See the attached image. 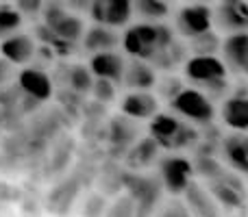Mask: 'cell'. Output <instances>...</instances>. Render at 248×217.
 I'll return each instance as SVG.
<instances>
[{
  "label": "cell",
  "mask_w": 248,
  "mask_h": 217,
  "mask_svg": "<svg viewBox=\"0 0 248 217\" xmlns=\"http://www.w3.org/2000/svg\"><path fill=\"white\" fill-rule=\"evenodd\" d=\"M174 33L172 29H168L166 24H159V22H141V24L128 26L124 30L122 37V46L135 59H144L150 61L159 50L168 46V43L174 42Z\"/></svg>",
  "instance_id": "1"
},
{
  "label": "cell",
  "mask_w": 248,
  "mask_h": 217,
  "mask_svg": "<svg viewBox=\"0 0 248 217\" xmlns=\"http://www.w3.org/2000/svg\"><path fill=\"white\" fill-rule=\"evenodd\" d=\"M170 107L181 115V117L189 119L196 124H211L216 117V109L214 102L207 98L205 91L201 89H187L185 87L174 100H170Z\"/></svg>",
  "instance_id": "5"
},
{
  "label": "cell",
  "mask_w": 248,
  "mask_h": 217,
  "mask_svg": "<svg viewBox=\"0 0 248 217\" xmlns=\"http://www.w3.org/2000/svg\"><path fill=\"white\" fill-rule=\"evenodd\" d=\"M174 26L181 37L194 39L214 29V9H209L205 2H187L176 11Z\"/></svg>",
  "instance_id": "4"
},
{
  "label": "cell",
  "mask_w": 248,
  "mask_h": 217,
  "mask_svg": "<svg viewBox=\"0 0 248 217\" xmlns=\"http://www.w3.org/2000/svg\"><path fill=\"white\" fill-rule=\"evenodd\" d=\"M168 2H172V0H168Z\"/></svg>",
  "instance_id": "40"
},
{
  "label": "cell",
  "mask_w": 248,
  "mask_h": 217,
  "mask_svg": "<svg viewBox=\"0 0 248 217\" xmlns=\"http://www.w3.org/2000/svg\"><path fill=\"white\" fill-rule=\"evenodd\" d=\"M159 148H161V145H159L153 137H144V139H140L137 144H133L131 150L126 152V165L131 167V170H144V167H148L150 163L157 159Z\"/></svg>",
  "instance_id": "21"
},
{
  "label": "cell",
  "mask_w": 248,
  "mask_h": 217,
  "mask_svg": "<svg viewBox=\"0 0 248 217\" xmlns=\"http://www.w3.org/2000/svg\"><path fill=\"white\" fill-rule=\"evenodd\" d=\"M157 217H194V215H192V211H189V206L185 204V202L170 200L161 209V213H159Z\"/></svg>",
  "instance_id": "34"
},
{
  "label": "cell",
  "mask_w": 248,
  "mask_h": 217,
  "mask_svg": "<svg viewBox=\"0 0 248 217\" xmlns=\"http://www.w3.org/2000/svg\"><path fill=\"white\" fill-rule=\"evenodd\" d=\"M16 7L24 17H39L44 9V0H16Z\"/></svg>",
  "instance_id": "35"
},
{
  "label": "cell",
  "mask_w": 248,
  "mask_h": 217,
  "mask_svg": "<svg viewBox=\"0 0 248 217\" xmlns=\"http://www.w3.org/2000/svg\"><path fill=\"white\" fill-rule=\"evenodd\" d=\"M90 17L96 24H107L113 29L126 26L133 17V0H94Z\"/></svg>",
  "instance_id": "9"
},
{
  "label": "cell",
  "mask_w": 248,
  "mask_h": 217,
  "mask_svg": "<svg viewBox=\"0 0 248 217\" xmlns=\"http://www.w3.org/2000/svg\"><path fill=\"white\" fill-rule=\"evenodd\" d=\"M35 50H37V43L26 33H13V35H9V37H4L2 43H0L2 57L16 65H24V63H29V61H33Z\"/></svg>",
  "instance_id": "12"
},
{
  "label": "cell",
  "mask_w": 248,
  "mask_h": 217,
  "mask_svg": "<svg viewBox=\"0 0 248 217\" xmlns=\"http://www.w3.org/2000/svg\"><path fill=\"white\" fill-rule=\"evenodd\" d=\"M105 217H137V206L131 196H120L111 206L107 209Z\"/></svg>",
  "instance_id": "32"
},
{
  "label": "cell",
  "mask_w": 248,
  "mask_h": 217,
  "mask_svg": "<svg viewBox=\"0 0 248 217\" xmlns=\"http://www.w3.org/2000/svg\"><path fill=\"white\" fill-rule=\"evenodd\" d=\"M59 76H61V83L65 87H70L72 91L77 94H87L92 91V85H94V74L92 70H87L85 65L81 63H72V65H63L59 70Z\"/></svg>",
  "instance_id": "22"
},
{
  "label": "cell",
  "mask_w": 248,
  "mask_h": 217,
  "mask_svg": "<svg viewBox=\"0 0 248 217\" xmlns=\"http://www.w3.org/2000/svg\"><path fill=\"white\" fill-rule=\"evenodd\" d=\"M13 65L16 63H11L9 59H0V85H4V83H9L13 78Z\"/></svg>",
  "instance_id": "37"
},
{
  "label": "cell",
  "mask_w": 248,
  "mask_h": 217,
  "mask_svg": "<svg viewBox=\"0 0 248 217\" xmlns=\"http://www.w3.org/2000/svg\"><path fill=\"white\" fill-rule=\"evenodd\" d=\"M35 37H37L39 43L52 48L57 57H70L74 50H77V43L61 39L59 35H57L55 30H52L50 26H46V24H37V26H35Z\"/></svg>",
  "instance_id": "24"
},
{
  "label": "cell",
  "mask_w": 248,
  "mask_h": 217,
  "mask_svg": "<svg viewBox=\"0 0 248 217\" xmlns=\"http://www.w3.org/2000/svg\"><path fill=\"white\" fill-rule=\"evenodd\" d=\"M207 189L216 198V202L220 206H224V209L240 211L246 206V189L233 176H218V178L211 180Z\"/></svg>",
  "instance_id": "10"
},
{
  "label": "cell",
  "mask_w": 248,
  "mask_h": 217,
  "mask_svg": "<svg viewBox=\"0 0 248 217\" xmlns=\"http://www.w3.org/2000/svg\"><path fill=\"white\" fill-rule=\"evenodd\" d=\"M46 26H50L61 39L72 43H78L83 39V35H85V22L78 17V13L72 11H68L63 17H59L55 24H46Z\"/></svg>",
  "instance_id": "23"
},
{
  "label": "cell",
  "mask_w": 248,
  "mask_h": 217,
  "mask_svg": "<svg viewBox=\"0 0 248 217\" xmlns=\"http://www.w3.org/2000/svg\"><path fill=\"white\" fill-rule=\"evenodd\" d=\"M90 70L94 76L109 78V81H113L118 85L124 78L126 63H124L122 55H118V52H113V50H107V52H96V55H92Z\"/></svg>",
  "instance_id": "14"
},
{
  "label": "cell",
  "mask_w": 248,
  "mask_h": 217,
  "mask_svg": "<svg viewBox=\"0 0 248 217\" xmlns=\"http://www.w3.org/2000/svg\"><path fill=\"white\" fill-rule=\"evenodd\" d=\"M120 109L131 119H153L159 113V102L150 91H128L122 98Z\"/></svg>",
  "instance_id": "13"
},
{
  "label": "cell",
  "mask_w": 248,
  "mask_h": 217,
  "mask_svg": "<svg viewBox=\"0 0 248 217\" xmlns=\"http://www.w3.org/2000/svg\"><path fill=\"white\" fill-rule=\"evenodd\" d=\"M150 137L166 150H185L198 141V132L170 113H157L150 119Z\"/></svg>",
  "instance_id": "3"
},
{
  "label": "cell",
  "mask_w": 248,
  "mask_h": 217,
  "mask_svg": "<svg viewBox=\"0 0 248 217\" xmlns=\"http://www.w3.org/2000/svg\"><path fill=\"white\" fill-rule=\"evenodd\" d=\"M187 198V206L192 211V215L196 217H220V204L216 202V198L209 193V189H202L201 185H196L192 180V185L185 191Z\"/></svg>",
  "instance_id": "19"
},
{
  "label": "cell",
  "mask_w": 248,
  "mask_h": 217,
  "mask_svg": "<svg viewBox=\"0 0 248 217\" xmlns=\"http://www.w3.org/2000/svg\"><path fill=\"white\" fill-rule=\"evenodd\" d=\"M122 83L131 91H148L157 85V70L144 59H135L124 70Z\"/></svg>",
  "instance_id": "17"
},
{
  "label": "cell",
  "mask_w": 248,
  "mask_h": 217,
  "mask_svg": "<svg viewBox=\"0 0 248 217\" xmlns=\"http://www.w3.org/2000/svg\"><path fill=\"white\" fill-rule=\"evenodd\" d=\"M227 74L229 70L224 61H220L216 55H194L185 63V78L194 85L202 87L205 94L222 96L229 87Z\"/></svg>",
  "instance_id": "2"
},
{
  "label": "cell",
  "mask_w": 248,
  "mask_h": 217,
  "mask_svg": "<svg viewBox=\"0 0 248 217\" xmlns=\"http://www.w3.org/2000/svg\"><path fill=\"white\" fill-rule=\"evenodd\" d=\"M17 81H20V87L26 96H31L37 102H44L52 96V81L44 70L39 68H26L17 74Z\"/></svg>",
  "instance_id": "15"
},
{
  "label": "cell",
  "mask_w": 248,
  "mask_h": 217,
  "mask_svg": "<svg viewBox=\"0 0 248 217\" xmlns=\"http://www.w3.org/2000/svg\"><path fill=\"white\" fill-rule=\"evenodd\" d=\"M222 57L229 72L248 76V30L231 33L222 42Z\"/></svg>",
  "instance_id": "11"
},
{
  "label": "cell",
  "mask_w": 248,
  "mask_h": 217,
  "mask_svg": "<svg viewBox=\"0 0 248 217\" xmlns=\"http://www.w3.org/2000/svg\"><path fill=\"white\" fill-rule=\"evenodd\" d=\"M187 2H205V4H207L209 0H187Z\"/></svg>",
  "instance_id": "39"
},
{
  "label": "cell",
  "mask_w": 248,
  "mask_h": 217,
  "mask_svg": "<svg viewBox=\"0 0 248 217\" xmlns=\"http://www.w3.org/2000/svg\"><path fill=\"white\" fill-rule=\"evenodd\" d=\"M68 4L65 0H44V9H42V20L44 24H55L59 17H63L68 13Z\"/></svg>",
  "instance_id": "31"
},
{
  "label": "cell",
  "mask_w": 248,
  "mask_h": 217,
  "mask_svg": "<svg viewBox=\"0 0 248 217\" xmlns=\"http://www.w3.org/2000/svg\"><path fill=\"white\" fill-rule=\"evenodd\" d=\"M187 61V48L185 43H181L179 39H174L172 43H168L163 50H159L153 59L148 61L155 70H161V72H172L179 65H183Z\"/></svg>",
  "instance_id": "20"
},
{
  "label": "cell",
  "mask_w": 248,
  "mask_h": 217,
  "mask_svg": "<svg viewBox=\"0 0 248 217\" xmlns=\"http://www.w3.org/2000/svg\"><path fill=\"white\" fill-rule=\"evenodd\" d=\"M126 187H128V196L135 200L137 206V217H148L153 213V209L157 206L159 198H161V187L155 178L148 176H126Z\"/></svg>",
  "instance_id": "7"
},
{
  "label": "cell",
  "mask_w": 248,
  "mask_h": 217,
  "mask_svg": "<svg viewBox=\"0 0 248 217\" xmlns=\"http://www.w3.org/2000/svg\"><path fill=\"white\" fill-rule=\"evenodd\" d=\"M237 139H240L242 148H244L246 154H248V132H237Z\"/></svg>",
  "instance_id": "38"
},
{
  "label": "cell",
  "mask_w": 248,
  "mask_h": 217,
  "mask_svg": "<svg viewBox=\"0 0 248 217\" xmlns=\"http://www.w3.org/2000/svg\"><path fill=\"white\" fill-rule=\"evenodd\" d=\"M222 119L229 128L237 132H248V89L235 91L222 104Z\"/></svg>",
  "instance_id": "16"
},
{
  "label": "cell",
  "mask_w": 248,
  "mask_h": 217,
  "mask_svg": "<svg viewBox=\"0 0 248 217\" xmlns=\"http://www.w3.org/2000/svg\"><path fill=\"white\" fill-rule=\"evenodd\" d=\"M189 50L194 52V55H216V52L222 48V42H220V37L214 33V30H207V33L198 35V37L189 39Z\"/></svg>",
  "instance_id": "29"
},
{
  "label": "cell",
  "mask_w": 248,
  "mask_h": 217,
  "mask_svg": "<svg viewBox=\"0 0 248 217\" xmlns=\"http://www.w3.org/2000/svg\"><path fill=\"white\" fill-rule=\"evenodd\" d=\"M92 94L98 102H111L116 98V83L109 78H96L92 85Z\"/></svg>",
  "instance_id": "33"
},
{
  "label": "cell",
  "mask_w": 248,
  "mask_h": 217,
  "mask_svg": "<svg viewBox=\"0 0 248 217\" xmlns=\"http://www.w3.org/2000/svg\"><path fill=\"white\" fill-rule=\"evenodd\" d=\"M22 20H24V15L17 11L16 4H9V2L0 4V39L17 33L22 26Z\"/></svg>",
  "instance_id": "28"
},
{
  "label": "cell",
  "mask_w": 248,
  "mask_h": 217,
  "mask_svg": "<svg viewBox=\"0 0 248 217\" xmlns=\"http://www.w3.org/2000/svg\"><path fill=\"white\" fill-rule=\"evenodd\" d=\"M214 24L229 35L248 30V0H218L214 9Z\"/></svg>",
  "instance_id": "8"
},
{
  "label": "cell",
  "mask_w": 248,
  "mask_h": 217,
  "mask_svg": "<svg viewBox=\"0 0 248 217\" xmlns=\"http://www.w3.org/2000/svg\"><path fill=\"white\" fill-rule=\"evenodd\" d=\"M157 94L161 96V98H166V100H174L176 96L181 94V91L185 89V83L181 81L179 76H163L161 81H157Z\"/></svg>",
  "instance_id": "30"
},
{
  "label": "cell",
  "mask_w": 248,
  "mask_h": 217,
  "mask_svg": "<svg viewBox=\"0 0 248 217\" xmlns=\"http://www.w3.org/2000/svg\"><path fill=\"white\" fill-rule=\"evenodd\" d=\"M81 43H83V50H87L90 55H96V52L113 50V48L120 43V37H118V33H116L113 26L96 24L94 22V26H90V29L85 30Z\"/></svg>",
  "instance_id": "18"
},
{
  "label": "cell",
  "mask_w": 248,
  "mask_h": 217,
  "mask_svg": "<svg viewBox=\"0 0 248 217\" xmlns=\"http://www.w3.org/2000/svg\"><path fill=\"white\" fill-rule=\"evenodd\" d=\"M159 174H161L163 189L172 196H181L192 185L194 165L183 157H168L159 165Z\"/></svg>",
  "instance_id": "6"
},
{
  "label": "cell",
  "mask_w": 248,
  "mask_h": 217,
  "mask_svg": "<svg viewBox=\"0 0 248 217\" xmlns=\"http://www.w3.org/2000/svg\"><path fill=\"white\" fill-rule=\"evenodd\" d=\"M133 13L144 22H159L170 15L168 0H133Z\"/></svg>",
  "instance_id": "25"
},
{
  "label": "cell",
  "mask_w": 248,
  "mask_h": 217,
  "mask_svg": "<svg viewBox=\"0 0 248 217\" xmlns=\"http://www.w3.org/2000/svg\"><path fill=\"white\" fill-rule=\"evenodd\" d=\"M222 150H224V157H227V161L231 163V165L235 167L237 172H242V174L248 176V154H246V150L242 148L237 135L227 137V139H224V144H222Z\"/></svg>",
  "instance_id": "27"
},
{
  "label": "cell",
  "mask_w": 248,
  "mask_h": 217,
  "mask_svg": "<svg viewBox=\"0 0 248 217\" xmlns=\"http://www.w3.org/2000/svg\"><path fill=\"white\" fill-rule=\"evenodd\" d=\"M131 117H113L111 119V126H109V139H111V144L116 145H128L135 141L137 137V128L135 124L128 122Z\"/></svg>",
  "instance_id": "26"
},
{
  "label": "cell",
  "mask_w": 248,
  "mask_h": 217,
  "mask_svg": "<svg viewBox=\"0 0 248 217\" xmlns=\"http://www.w3.org/2000/svg\"><path fill=\"white\" fill-rule=\"evenodd\" d=\"M92 2L94 0H65V4H68V9L72 13H90Z\"/></svg>",
  "instance_id": "36"
}]
</instances>
